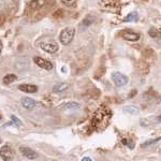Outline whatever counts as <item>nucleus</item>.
Returning <instances> with one entry per match:
<instances>
[{
  "label": "nucleus",
  "mask_w": 161,
  "mask_h": 161,
  "mask_svg": "<svg viewBox=\"0 0 161 161\" xmlns=\"http://www.w3.org/2000/svg\"><path fill=\"white\" fill-rule=\"evenodd\" d=\"M75 35V29L72 27H67L64 29H62V31L59 35V40L64 45H69L72 42Z\"/></svg>",
  "instance_id": "1"
},
{
  "label": "nucleus",
  "mask_w": 161,
  "mask_h": 161,
  "mask_svg": "<svg viewBox=\"0 0 161 161\" xmlns=\"http://www.w3.org/2000/svg\"><path fill=\"white\" fill-rule=\"evenodd\" d=\"M40 46L43 51L47 52V53H55V52L58 51V44L54 40L42 41V42L40 43Z\"/></svg>",
  "instance_id": "2"
},
{
  "label": "nucleus",
  "mask_w": 161,
  "mask_h": 161,
  "mask_svg": "<svg viewBox=\"0 0 161 161\" xmlns=\"http://www.w3.org/2000/svg\"><path fill=\"white\" fill-rule=\"evenodd\" d=\"M112 80H113L114 84L118 87L126 85L129 80L128 77H127L126 75H124L123 73H120V72H113V74H112Z\"/></svg>",
  "instance_id": "3"
},
{
  "label": "nucleus",
  "mask_w": 161,
  "mask_h": 161,
  "mask_svg": "<svg viewBox=\"0 0 161 161\" xmlns=\"http://www.w3.org/2000/svg\"><path fill=\"white\" fill-rule=\"evenodd\" d=\"M12 149L10 145H4L0 148V157L3 160H11L12 159Z\"/></svg>",
  "instance_id": "4"
},
{
  "label": "nucleus",
  "mask_w": 161,
  "mask_h": 161,
  "mask_svg": "<svg viewBox=\"0 0 161 161\" xmlns=\"http://www.w3.org/2000/svg\"><path fill=\"white\" fill-rule=\"evenodd\" d=\"M35 62L38 64L40 68H42V69H45V70H52L53 69V64L50 61H47V60H45V59H43V58H41V57H35Z\"/></svg>",
  "instance_id": "5"
},
{
  "label": "nucleus",
  "mask_w": 161,
  "mask_h": 161,
  "mask_svg": "<svg viewBox=\"0 0 161 161\" xmlns=\"http://www.w3.org/2000/svg\"><path fill=\"white\" fill-rule=\"evenodd\" d=\"M19 152H20V154H22L24 157H26L27 159H29V160H32V159H36V158L38 157V155H37V153L36 152H33L32 149H30V148H28V147H24V146H22L19 148Z\"/></svg>",
  "instance_id": "6"
},
{
  "label": "nucleus",
  "mask_w": 161,
  "mask_h": 161,
  "mask_svg": "<svg viewBox=\"0 0 161 161\" xmlns=\"http://www.w3.org/2000/svg\"><path fill=\"white\" fill-rule=\"evenodd\" d=\"M121 37H123L125 40L134 42V41H137L140 39V35L139 33H136V32H132V31L127 30V31H123V32H121Z\"/></svg>",
  "instance_id": "7"
},
{
  "label": "nucleus",
  "mask_w": 161,
  "mask_h": 161,
  "mask_svg": "<svg viewBox=\"0 0 161 161\" xmlns=\"http://www.w3.org/2000/svg\"><path fill=\"white\" fill-rule=\"evenodd\" d=\"M20 103H22L23 108H25L26 110H32L33 108L36 106V101L33 99H31V98H22V100H20Z\"/></svg>",
  "instance_id": "8"
},
{
  "label": "nucleus",
  "mask_w": 161,
  "mask_h": 161,
  "mask_svg": "<svg viewBox=\"0 0 161 161\" xmlns=\"http://www.w3.org/2000/svg\"><path fill=\"white\" fill-rule=\"evenodd\" d=\"M19 90L28 93H35L38 92V87L36 85H31V84H23L19 87Z\"/></svg>",
  "instance_id": "9"
},
{
  "label": "nucleus",
  "mask_w": 161,
  "mask_h": 161,
  "mask_svg": "<svg viewBox=\"0 0 161 161\" xmlns=\"http://www.w3.org/2000/svg\"><path fill=\"white\" fill-rule=\"evenodd\" d=\"M44 6H45V0H32L29 4L30 9L32 10H39Z\"/></svg>",
  "instance_id": "10"
},
{
  "label": "nucleus",
  "mask_w": 161,
  "mask_h": 161,
  "mask_svg": "<svg viewBox=\"0 0 161 161\" xmlns=\"http://www.w3.org/2000/svg\"><path fill=\"white\" fill-rule=\"evenodd\" d=\"M70 85L68 83H59V84L55 85L53 87V92H64L66 89H68Z\"/></svg>",
  "instance_id": "11"
},
{
  "label": "nucleus",
  "mask_w": 161,
  "mask_h": 161,
  "mask_svg": "<svg viewBox=\"0 0 161 161\" xmlns=\"http://www.w3.org/2000/svg\"><path fill=\"white\" fill-rule=\"evenodd\" d=\"M79 108V104L75 102H69V103H66V104L62 105L61 110L62 111H73V110H76Z\"/></svg>",
  "instance_id": "12"
},
{
  "label": "nucleus",
  "mask_w": 161,
  "mask_h": 161,
  "mask_svg": "<svg viewBox=\"0 0 161 161\" xmlns=\"http://www.w3.org/2000/svg\"><path fill=\"white\" fill-rule=\"evenodd\" d=\"M137 13L136 12H131L130 14H128L126 17H125V19H124V22H126V23H129V22H134V20H136L137 19Z\"/></svg>",
  "instance_id": "13"
},
{
  "label": "nucleus",
  "mask_w": 161,
  "mask_h": 161,
  "mask_svg": "<svg viewBox=\"0 0 161 161\" xmlns=\"http://www.w3.org/2000/svg\"><path fill=\"white\" fill-rule=\"evenodd\" d=\"M16 79L17 77L15 74H7L6 76L3 77V83L4 84H11V83L14 82Z\"/></svg>",
  "instance_id": "14"
},
{
  "label": "nucleus",
  "mask_w": 161,
  "mask_h": 161,
  "mask_svg": "<svg viewBox=\"0 0 161 161\" xmlns=\"http://www.w3.org/2000/svg\"><path fill=\"white\" fill-rule=\"evenodd\" d=\"M124 112H127L128 114H132V115H136V114H139V110L132 105H129V106L124 108Z\"/></svg>",
  "instance_id": "15"
},
{
  "label": "nucleus",
  "mask_w": 161,
  "mask_h": 161,
  "mask_svg": "<svg viewBox=\"0 0 161 161\" xmlns=\"http://www.w3.org/2000/svg\"><path fill=\"white\" fill-rule=\"evenodd\" d=\"M159 140H161L160 137H157V139H154V140H149V141H146L145 143H143L142 144V147H146V146H149V145L152 144H155V143H157Z\"/></svg>",
  "instance_id": "16"
},
{
  "label": "nucleus",
  "mask_w": 161,
  "mask_h": 161,
  "mask_svg": "<svg viewBox=\"0 0 161 161\" xmlns=\"http://www.w3.org/2000/svg\"><path fill=\"white\" fill-rule=\"evenodd\" d=\"M123 143H124L125 145H127V146H129V148H131V149L134 147V144H133V143H132V142L130 141V140L124 139V140H123Z\"/></svg>",
  "instance_id": "17"
},
{
  "label": "nucleus",
  "mask_w": 161,
  "mask_h": 161,
  "mask_svg": "<svg viewBox=\"0 0 161 161\" xmlns=\"http://www.w3.org/2000/svg\"><path fill=\"white\" fill-rule=\"evenodd\" d=\"M11 119H12L13 123L16 125V126H19H19H22V121H20L17 117H15L14 115H12V116H11Z\"/></svg>",
  "instance_id": "18"
},
{
  "label": "nucleus",
  "mask_w": 161,
  "mask_h": 161,
  "mask_svg": "<svg viewBox=\"0 0 161 161\" xmlns=\"http://www.w3.org/2000/svg\"><path fill=\"white\" fill-rule=\"evenodd\" d=\"M149 35L152 36V37H154V38L159 37V35H158V32H157V31H156L155 28H152V29L149 30Z\"/></svg>",
  "instance_id": "19"
},
{
  "label": "nucleus",
  "mask_w": 161,
  "mask_h": 161,
  "mask_svg": "<svg viewBox=\"0 0 161 161\" xmlns=\"http://www.w3.org/2000/svg\"><path fill=\"white\" fill-rule=\"evenodd\" d=\"M61 1L67 6H74L75 4V0H61Z\"/></svg>",
  "instance_id": "20"
},
{
  "label": "nucleus",
  "mask_w": 161,
  "mask_h": 161,
  "mask_svg": "<svg viewBox=\"0 0 161 161\" xmlns=\"http://www.w3.org/2000/svg\"><path fill=\"white\" fill-rule=\"evenodd\" d=\"M92 22H93V19H90V16H87L86 19L84 20V23H83V24H84L85 26H88L90 23H92Z\"/></svg>",
  "instance_id": "21"
},
{
  "label": "nucleus",
  "mask_w": 161,
  "mask_h": 161,
  "mask_svg": "<svg viewBox=\"0 0 161 161\" xmlns=\"http://www.w3.org/2000/svg\"><path fill=\"white\" fill-rule=\"evenodd\" d=\"M82 161H92V159H90V158H88V157H85V158H83Z\"/></svg>",
  "instance_id": "22"
},
{
  "label": "nucleus",
  "mask_w": 161,
  "mask_h": 161,
  "mask_svg": "<svg viewBox=\"0 0 161 161\" xmlns=\"http://www.w3.org/2000/svg\"><path fill=\"white\" fill-rule=\"evenodd\" d=\"M2 23H3V19H2V17L0 16V25H2Z\"/></svg>",
  "instance_id": "23"
},
{
  "label": "nucleus",
  "mask_w": 161,
  "mask_h": 161,
  "mask_svg": "<svg viewBox=\"0 0 161 161\" xmlns=\"http://www.w3.org/2000/svg\"><path fill=\"white\" fill-rule=\"evenodd\" d=\"M158 120H161V116H159V117H158Z\"/></svg>",
  "instance_id": "24"
},
{
  "label": "nucleus",
  "mask_w": 161,
  "mask_h": 161,
  "mask_svg": "<svg viewBox=\"0 0 161 161\" xmlns=\"http://www.w3.org/2000/svg\"><path fill=\"white\" fill-rule=\"evenodd\" d=\"M0 143H1V140H0Z\"/></svg>",
  "instance_id": "25"
}]
</instances>
